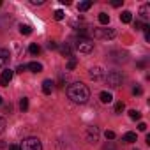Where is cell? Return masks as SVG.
Returning a JSON list of instances; mask_svg holds the SVG:
<instances>
[{
    "label": "cell",
    "instance_id": "obj_23",
    "mask_svg": "<svg viewBox=\"0 0 150 150\" xmlns=\"http://www.w3.org/2000/svg\"><path fill=\"white\" fill-rule=\"evenodd\" d=\"M129 117H131L132 120H139V118H141V113L136 111V110H131V111H129Z\"/></svg>",
    "mask_w": 150,
    "mask_h": 150
},
{
    "label": "cell",
    "instance_id": "obj_33",
    "mask_svg": "<svg viewBox=\"0 0 150 150\" xmlns=\"http://www.w3.org/2000/svg\"><path fill=\"white\" fill-rule=\"evenodd\" d=\"M132 92H134V96H139V94H141V92H143V90H141V88H139V87H136V88H134V90H132Z\"/></svg>",
    "mask_w": 150,
    "mask_h": 150
},
{
    "label": "cell",
    "instance_id": "obj_35",
    "mask_svg": "<svg viewBox=\"0 0 150 150\" xmlns=\"http://www.w3.org/2000/svg\"><path fill=\"white\" fill-rule=\"evenodd\" d=\"M104 150H117V148H115V146L110 143V145H106V146H104Z\"/></svg>",
    "mask_w": 150,
    "mask_h": 150
},
{
    "label": "cell",
    "instance_id": "obj_28",
    "mask_svg": "<svg viewBox=\"0 0 150 150\" xmlns=\"http://www.w3.org/2000/svg\"><path fill=\"white\" fill-rule=\"evenodd\" d=\"M30 4H32V6H42L44 0H30Z\"/></svg>",
    "mask_w": 150,
    "mask_h": 150
},
{
    "label": "cell",
    "instance_id": "obj_18",
    "mask_svg": "<svg viewBox=\"0 0 150 150\" xmlns=\"http://www.w3.org/2000/svg\"><path fill=\"white\" fill-rule=\"evenodd\" d=\"M20 32H21L23 35H30V34H32V27H30V25H23V23H21V25H20Z\"/></svg>",
    "mask_w": 150,
    "mask_h": 150
},
{
    "label": "cell",
    "instance_id": "obj_36",
    "mask_svg": "<svg viewBox=\"0 0 150 150\" xmlns=\"http://www.w3.org/2000/svg\"><path fill=\"white\" fill-rule=\"evenodd\" d=\"M134 27H136V30H141V28H143V27H141V23H139V21H136V23H134Z\"/></svg>",
    "mask_w": 150,
    "mask_h": 150
},
{
    "label": "cell",
    "instance_id": "obj_14",
    "mask_svg": "<svg viewBox=\"0 0 150 150\" xmlns=\"http://www.w3.org/2000/svg\"><path fill=\"white\" fill-rule=\"evenodd\" d=\"M120 21H122V23H131V21H132V13H131V11H124V13L120 14Z\"/></svg>",
    "mask_w": 150,
    "mask_h": 150
},
{
    "label": "cell",
    "instance_id": "obj_16",
    "mask_svg": "<svg viewBox=\"0 0 150 150\" xmlns=\"http://www.w3.org/2000/svg\"><path fill=\"white\" fill-rule=\"evenodd\" d=\"M92 7V2H90V0H85V2H80L78 4V11L80 13H85V11H88Z\"/></svg>",
    "mask_w": 150,
    "mask_h": 150
},
{
    "label": "cell",
    "instance_id": "obj_26",
    "mask_svg": "<svg viewBox=\"0 0 150 150\" xmlns=\"http://www.w3.org/2000/svg\"><path fill=\"white\" fill-rule=\"evenodd\" d=\"M124 108H125V104H124V103H117V104H115V113H122V111H124Z\"/></svg>",
    "mask_w": 150,
    "mask_h": 150
},
{
    "label": "cell",
    "instance_id": "obj_39",
    "mask_svg": "<svg viewBox=\"0 0 150 150\" xmlns=\"http://www.w3.org/2000/svg\"><path fill=\"white\" fill-rule=\"evenodd\" d=\"M0 6H2V2H0Z\"/></svg>",
    "mask_w": 150,
    "mask_h": 150
},
{
    "label": "cell",
    "instance_id": "obj_10",
    "mask_svg": "<svg viewBox=\"0 0 150 150\" xmlns=\"http://www.w3.org/2000/svg\"><path fill=\"white\" fill-rule=\"evenodd\" d=\"M9 60H11V53H9V50L0 48V67H4Z\"/></svg>",
    "mask_w": 150,
    "mask_h": 150
},
{
    "label": "cell",
    "instance_id": "obj_6",
    "mask_svg": "<svg viewBox=\"0 0 150 150\" xmlns=\"http://www.w3.org/2000/svg\"><path fill=\"white\" fill-rule=\"evenodd\" d=\"M85 138H87V141H88V143H96V141H99V129H97L96 125L87 127Z\"/></svg>",
    "mask_w": 150,
    "mask_h": 150
},
{
    "label": "cell",
    "instance_id": "obj_25",
    "mask_svg": "<svg viewBox=\"0 0 150 150\" xmlns=\"http://www.w3.org/2000/svg\"><path fill=\"white\" fill-rule=\"evenodd\" d=\"M6 127H7V122H6V118H4V117H0V134H2V132L6 131Z\"/></svg>",
    "mask_w": 150,
    "mask_h": 150
},
{
    "label": "cell",
    "instance_id": "obj_32",
    "mask_svg": "<svg viewBox=\"0 0 150 150\" xmlns=\"http://www.w3.org/2000/svg\"><path fill=\"white\" fill-rule=\"evenodd\" d=\"M27 69V65H18V69H16V72H23Z\"/></svg>",
    "mask_w": 150,
    "mask_h": 150
},
{
    "label": "cell",
    "instance_id": "obj_8",
    "mask_svg": "<svg viewBox=\"0 0 150 150\" xmlns=\"http://www.w3.org/2000/svg\"><path fill=\"white\" fill-rule=\"evenodd\" d=\"M88 76H90L92 80L99 81V80L104 78V71H103V67H92V69L88 71Z\"/></svg>",
    "mask_w": 150,
    "mask_h": 150
},
{
    "label": "cell",
    "instance_id": "obj_38",
    "mask_svg": "<svg viewBox=\"0 0 150 150\" xmlns=\"http://www.w3.org/2000/svg\"><path fill=\"white\" fill-rule=\"evenodd\" d=\"M0 104H2V97H0Z\"/></svg>",
    "mask_w": 150,
    "mask_h": 150
},
{
    "label": "cell",
    "instance_id": "obj_27",
    "mask_svg": "<svg viewBox=\"0 0 150 150\" xmlns=\"http://www.w3.org/2000/svg\"><path fill=\"white\" fill-rule=\"evenodd\" d=\"M104 136H106V139H115V132L113 131H106Z\"/></svg>",
    "mask_w": 150,
    "mask_h": 150
},
{
    "label": "cell",
    "instance_id": "obj_9",
    "mask_svg": "<svg viewBox=\"0 0 150 150\" xmlns=\"http://www.w3.org/2000/svg\"><path fill=\"white\" fill-rule=\"evenodd\" d=\"M139 18H141L143 21H148V18H150V4H148V2L139 7Z\"/></svg>",
    "mask_w": 150,
    "mask_h": 150
},
{
    "label": "cell",
    "instance_id": "obj_2",
    "mask_svg": "<svg viewBox=\"0 0 150 150\" xmlns=\"http://www.w3.org/2000/svg\"><path fill=\"white\" fill-rule=\"evenodd\" d=\"M20 150H42V143H41V139H39V138L30 136V138H27V139H23V141H21Z\"/></svg>",
    "mask_w": 150,
    "mask_h": 150
},
{
    "label": "cell",
    "instance_id": "obj_30",
    "mask_svg": "<svg viewBox=\"0 0 150 150\" xmlns=\"http://www.w3.org/2000/svg\"><path fill=\"white\" fill-rule=\"evenodd\" d=\"M48 48H50V50H57V42H55V41H50V42H48Z\"/></svg>",
    "mask_w": 150,
    "mask_h": 150
},
{
    "label": "cell",
    "instance_id": "obj_24",
    "mask_svg": "<svg viewBox=\"0 0 150 150\" xmlns=\"http://www.w3.org/2000/svg\"><path fill=\"white\" fill-rule=\"evenodd\" d=\"M64 16H65V14H64V11H60V9H57V11H55V20H57V21H62V20H64Z\"/></svg>",
    "mask_w": 150,
    "mask_h": 150
},
{
    "label": "cell",
    "instance_id": "obj_37",
    "mask_svg": "<svg viewBox=\"0 0 150 150\" xmlns=\"http://www.w3.org/2000/svg\"><path fill=\"white\" fill-rule=\"evenodd\" d=\"M0 148H6V143L4 141H0Z\"/></svg>",
    "mask_w": 150,
    "mask_h": 150
},
{
    "label": "cell",
    "instance_id": "obj_11",
    "mask_svg": "<svg viewBox=\"0 0 150 150\" xmlns=\"http://www.w3.org/2000/svg\"><path fill=\"white\" fill-rule=\"evenodd\" d=\"M53 85H55V83H53L51 80H44V81H42V92H44L46 96H50L51 90H53Z\"/></svg>",
    "mask_w": 150,
    "mask_h": 150
},
{
    "label": "cell",
    "instance_id": "obj_3",
    "mask_svg": "<svg viewBox=\"0 0 150 150\" xmlns=\"http://www.w3.org/2000/svg\"><path fill=\"white\" fill-rule=\"evenodd\" d=\"M104 80H106L108 87H111V88H118V87L122 85V74H120L118 71H111V72H108L106 76H104Z\"/></svg>",
    "mask_w": 150,
    "mask_h": 150
},
{
    "label": "cell",
    "instance_id": "obj_12",
    "mask_svg": "<svg viewBox=\"0 0 150 150\" xmlns=\"http://www.w3.org/2000/svg\"><path fill=\"white\" fill-rule=\"evenodd\" d=\"M60 53H62L64 57H69V58H71V57H72V46H71L69 42H65V44L60 48Z\"/></svg>",
    "mask_w": 150,
    "mask_h": 150
},
{
    "label": "cell",
    "instance_id": "obj_21",
    "mask_svg": "<svg viewBox=\"0 0 150 150\" xmlns=\"http://www.w3.org/2000/svg\"><path fill=\"white\" fill-rule=\"evenodd\" d=\"M76 65H78V60L74 58V57H71V58H69V62H67V71H72Z\"/></svg>",
    "mask_w": 150,
    "mask_h": 150
},
{
    "label": "cell",
    "instance_id": "obj_15",
    "mask_svg": "<svg viewBox=\"0 0 150 150\" xmlns=\"http://www.w3.org/2000/svg\"><path fill=\"white\" fill-rule=\"evenodd\" d=\"M122 141L124 143H134L136 141V132H125L122 136Z\"/></svg>",
    "mask_w": 150,
    "mask_h": 150
},
{
    "label": "cell",
    "instance_id": "obj_13",
    "mask_svg": "<svg viewBox=\"0 0 150 150\" xmlns=\"http://www.w3.org/2000/svg\"><path fill=\"white\" fill-rule=\"evenodd\" d=\"M99 99H101L103 104H110V103L113 101V96H111L110 92H101V94H99Z\"/></svg>",
    "mask_w": 150,
    "mask_h": 150
},
{
    "label": "cell",
    "instance_id": "obj_22",
    "mask_svg": "<svg viewBox=\"0 0 150 150\" xmlns=\"http://www.w3.org/2000/svg\"><path fill=\"white\" fill-rule=\"evenodd\" d=\"M20 110H21V111H27V110H28V99H27V97H23V99L20 101Z\"/></svg>",
    "mask_w": 150,
    "mask_h": 150
},
{
    "label": "cell",
    "instance_id": "obj_5",
    "mask_svg": "<svg viewBox=\"0 0 150 150\" xmlns=\"http://www.w3.org/2000/svg\"><path fill=\"white\" fill-rule=\"evenodd\" d=\"M92 35L97 39H113L117 32L113 28H92Z\"/></svg>",
    "mask_w": 150,
    "mask_h": 150
},
{
    "label": "cell",
    "instance_id": "obj_7",
    "mask_svg": "<svg viewBox=\"0 0 150 150\" xmlns=\"http://www.w3.org/2000/svg\"><path fill=\"white\" fill-rule=\"evenodd\" d=\"M13 76H14V71H11V69L2 71V74H0V87H7L11 83Z\"/></svg>",
    "mask_w": 150,
    "mask_h": 150
},
{
    "label": "cell",
    "instance_id": "obj_1",
    "mask_svg": "<svg viewBox=\"0 0 150 150\" xmlns=\"http://www.w3.org/2000/svg\"><path fill=\"white\" fill-rule=\"evenodd\" d=\"M67 97L72 101V103H76V104H85L88 99H90V90L85 83L81 81H76V83H72L69 85L67 88Z\"/></svg>",
    "mask_w": 150,
    "mask_h": 150
},
{
    "label": "cell",
    "instance_id": "obj_17",
    "mask_svg": "<svg viewBox=\"0 0 150 150\" xmlns=\"http://www.w3.org/2000/svg\"><path fill=\"white\" fill-rule=\"evenodd\" d=\"M27 69H30L32 72H41V71H42V65H41L39 62H30V64L27 65Z\"/></svg>",
    "mask_w": 150,
    "mask_h": 150
},
{
    "label": "cell",
    "instance_id": "obj_34",
    "mask_svg": "<svg viewBox=\"0 0 150 150\" xmlns=\"http://www.w3.org/2000/svg\"><path fill=\"white\" fill-rule=\"evenodd\" d=\"M9 150H20V145H9Z\"/></svg>",
    "mask_w": 150,
    "mask_h": 150
},
{
    "label": "cell",
    "instance_id": "obj_31",
    "mask_svg": "<svg viewBox=\"0 0 150 150\" xmlns=\"http://www.w3.org/2000/svg\"><path fill=\"white\" fill-rule=\"evenodd\" d=\"M138 129H139V131H146V124H145V122H139V124H138Z\"/></svg>",
    "mask_w": 150,
    "mask_h": 150
},
{
    "label": "cell",
    "instance_id": "obj_4",
    "mask_svg": "<svg viewBox=\"0 0 150 150\" xmlns=\"http://www.w3.org/2000/svg\"><path fill=\"white\" fill-rule=\"evenodd\" d=\"M76 50L80 53H90L94 50V41L88 39V37H80L78 42H76Z\"/></svg>",
    "mask_w": 150,
    "mask_h": 150
},
{
    "label": "cell",
    "instance_id": "obj_29",
    "mask_svg": "<svg viewBox=\"0 0 150 150\" xmlns=\"http://www.w3.org/2000/svg\"><path fill=\"white\" fill-rule=\"evenodd\" d=\"M122 4H124V0H115V2H111V6H113V7H120Z\"/></svg>",
    "mask_w": 150,
    "mask_h": 150
},
{
    "label": "cell",
    "instance_id": "obj_19",
    "mask_svg": "<svg viewBox=\"0 0 150 150\" xmlns=\"http://www.w3.org/2000/svg\"><path fill=\"white\" fill-rule=\"evenodd\" d=\"M99 23H101V25H108V23H110V14L101 13V14H99Z\"/></svg>",
    "mask_w": 150,
    "mask_h": 150
},
{
    "label": "cell",
    "instance_id": "obj_40",
    "mask_svg": "<svg viewBox=\"0 0 150 150\" xmlns=\"http://www.w3.org/2000/svg\"><path fill=\"white\" fill-rule=\"evenodd\" d=\"M134 150H138V148H134Z\"/></svg>",
    "mask_w": 150,
    "mask_h": 150
},
{
    "label": "cell",
    "instance_id": "obj_20",
    "mask_svg": "<svg viewBox=\"0 0 150 150\" xmlns=\"http://www.w3.org/2000/svg\"><path fill=\"white\" fill-rule=\"evenodd\" d=\"M28 51H30L32 55H39V53H41V46H39V44H30V46H28Z\"/></svg>",
    "mask_w": 150,
    "mask_h": 150
}]
</instances>
